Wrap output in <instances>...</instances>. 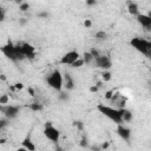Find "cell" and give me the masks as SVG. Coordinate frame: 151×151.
Wrapping results in <instances>:
<instances>
[{
  "instance_id": "obj_15",
  "label": "cell",
  "mask_w": 151,
  "mask_h": 151,
  "mask_svg": "<svg viewBox=\"0 0 151 151\" xmlns=\"http://www.w3.org/2000/svg\"><path fill=\"white\" fill-rule=\"evenodd\" d=\"M22 146L24 147H26L28 151H36V145L33 144V142L31 140V137H29V136H27L24 140H22Z\"/></svg>"
},
{
  "instance_id": "obj_28",
  "label": "cell",
  "mask_w": 151,
  "mask_h": 151,
  "mask_svg": "<svg viewBox=\"0 0 151 151\" xmlns=\"http://www.w3.org/2000/svg\"><path fill=\"white\" fill-rule=\"evenodd\" d=\"M112 97H113V90H109V91H106L105 98L106 99H112Z\"/></svg>"
},
{
  "instance_id": "obj_3",
  "label": "cell",
  "mask_w": 151,
  "mask_h": 151,
  "mask_svg": "<svg viewBox=\"0 0 151 151\" xmlns=\"http://www.w3.org/2000/svg\"><path fill=\"white\" fill-rule=\"evenodd\" d=\"M130 44L136 51L140 52L147 58H151V41L142 39V38H133L130 41Z\"/></svg>"
},
{
  "instance_id": "obj_12",
  "label": "cell",
  "mask_w": 151,
  "mask_h": 151,
  "mask_svg": "<svg viewBox=\"0 0 151 151\" xmlns=\"http://www.w3.org/2000/svg\"><path fill=\"white\" fill-rule=\"evenodd\" d=\"M64 86L67 91H71V90L74 88V80L71 77V74L67 72H65V74H64Z\"/></svg>"
},
{
  "instance_id": "obj_9",
  "label": "cell",
  "mask_w": 151,
  "mask_h": 151,
  "mask_svg": "<svg viewBox=\"0 0 151 151\" xmlns=\"http://www.w3.org/2000/svg\"><path fill=\"white\" fill-rule=\"evenodd\" d=\"M117 135L122 138L123 140H125L126 143L130 142V138H131V130L126 126H124L123 124H119L117 126Z\"/></svg>"
},
{
  "instance_id": "obj_13",
  "label": "cell",
  "mask_w": 151,
  "mask_h": 151,
  "mask_svg": "<svg viewBox=\"0 0 151 151\" xmlns=\"http://www.w3.org/2000/svg\"><path fill=\"white\" fill-rule=\"evenodd\" d=\"M119 112H120V116H122V119H123V122L125 123H129L132 120L133 116H132V112L130 110H126L124 107H120L119 109Z\"/></svg>"
},
{
  "instance_id": "obj_24",
  "label": "cell",
  "mask_w": 151,
  "mask_h": 151,
  "mask_svg": "<svg viewBox=\"0 0 151 151\" xmlns=\"http://www.w3.org/2000/svg\"><path fill=\"white\" fill-rule=\"evenodd\" d=\"M38 17L41 18V19H47V18H50V13L47 11H41V12L38 13Z\"/></svg>"
},
{
  "instance_id": "obj_36",
  "label": "cell",
  "mask_w": 151,
  "mask_h": 151,
  "mask_svg": "<svg viewBox=\"0 0 151 151\" xmlns=\"http://www.w3.org/2000/svg\"><path fill=\"white\" fill-rule=\"evenodd\" d=\"M98 88H99V87H98L97 85H96V86H92L91 88H90V92H97V91H98Z\"/></svg>"
},
{
  "instance_id": "obj_11",
  "label": "cell",
  "mask_w": 151,
  "mask_h": 151,
  "mask_svg": "<svg viewBox=\"0 0 151 151\" xmlns=\"http://www.w3.org/2000/svg\"><path fill=\"white\" fill-rule=\"evenodd\" d=\"M137 18V21L146 29V31H151V19L146 14H139Z\"/></svg>"
},
{
  "instance_id": "obj_7",
  "label": "cell",
  "mask_w": 151,
  "mask_h": 151,
  "mask_svg": "<svg viewBox=\"0 0 151 151\" xmlns=\"http://www.w3.org/2000/svg\"><path fill=\"white\" fill-rule=\"evenodd\" d=\"M1 52H3L8 59H11L12 62H14V63L18 62L17 54H15V45H13L12 41H8L5 46H3V47H1Z\"/></svg>"
},
{
  "instance_id": "obj_1",
  "label": "cell",
  "mask_w": 151,
  "mask_h": 151,
  "mask_svg": "<svg viewBox=\"0 0 151 151\" xmlns=\"http://www.w3.org/2000/svg\"><path fill=\"white\" fill-rule=\"evenodd\" d=\"M97 110L103 116H105L106 118H109L110 120H112L113 123H116L117 125L123 123V119H122V116H120L119 109H114V107H111V106H106L104 104H99L97 106Z\"/></svg>"
},
{
  "instance_id": "obj_32",
  "label": "cell",
  "mask_w": 151,
  "mask_h": 151,
  "mask_svg": "<svg viewBox=\"0 0 151 151\" xmlns=\"http://www.w3.org/2000/svg\"><path fill=\"white\" fill-rule=\"evenodd\" d=\"M14 87H15V90H22L24 88V84L22 83H15Z\"/></svg>"
},
{
  "instance_id": "obj_20",
  "label": "cell",
  "mask_w": 151,
  "mask_h": 151,
  "mask_svg": "<svg viewBox=\"0 0 151 151\" xmlns=\"http://www.w3.org/2000/svg\"><path fill=\"white\" fill-rule=\"evenodd\" d=\"M59 99L62 100V102H67L69 99H70V96H69V93L67 92H60L59 93Z\"/></svg>"
},
{
  "instance_id": "obj_39",
  "label": "cell",
  "mask_w": 151,
  "mask_h": 151,
  "mask_svg": "<svg viewBox=\"0 0 151 151\" xmlns=\"http://www.w3.org/2000/svg\"><path fill=\"white\" fill-rule=\"evenodd\" d=\"M55 151H64L62 147H59V146H57V149H55Z\"/></svg>"
},
{
  "instance_id": "obj_40",
  "label": "cell",
  "mask_w": 151,
  "mask_h": 151,
  "mask_svg": "<svg viewBox=\"0 0 151 151\" xmlns=\"http://www.w3.org/2000/svg\"><path fill=\"white\" fill-rule=\"evenodd\" d=\"M146 15H147V17H149V18H150V19H151V11H149V12H147V14H146Z\"/></svg>"
},
{
  "instance_id": "obj_27",
  "label": "cell",
  "mask_w": 151,
  "mask_h": 151,
  "mask_svg": "<svg viewBox=\"0 0 151 151\" xmlns=\"http://www.w3.org/2000/svg\"><path fill=\"white\" fill-rule=\"evenodd\" d=\"M90 53L92 54V57H93V59H97V58H99L100 57V53L96 50V48H91L90 50Z\"/></svg>"
},
{
  "instance_id": "obj_34",
  "label": "cell",
  "mask_w": 151,
  "mask_h": 151,
  "mask_svg": "<svg viewBox=\"0 0 151 151\" xmlns=\"http://www.w3.org/2000/svg\"><path fill=\"white\" fill-rule=\"evenodd\" d=\"M27 92L29 93V96H32V97H34L36 95H34V90L32 88V87H28V90H27Z\"/></svg>"
},
{
  "instance_id": "obj_18",
  "label": "cell",
  "mask_w": 151,
  "mask_h": 151,
  "mask_svg": "<svg viewBox=\"0 0 151 151\" xmlns=\"http://www.w3.org/2000/svg\"><path fill=\"white\" fill-rule=\"evenodd\" d=\"M84 62H85V64H90V63H91V62H93V57H92V54L91 53H90V52H85L84 53Z\"/></svg>"
},
{
  "instance_id": "obj_30",
  "label": "cell",
  "mask_w": 151,
  "mask_h": 151,
  "mask_svg": "<svg viewBox=\"0 0 151 151\" xmlns=\"http://www.w3.org/2000/svg\"><path fill=\"white\" fill-rule=\"evenodd\" d=\"M84 26L86 27V28H90L92 26V21L90 20V19H85V21H84Z\"/></svg>"
},
{
  "instance_id": "obj_10",
  "label": "cell",
  "mask_w": 151,
  "mask_h": 151,
  "mask_svg": "<svg viewBox=\"0 0 151 151\" xmlns=\"http://www.w3.org/2000/svg\"><path fill=\"white\" fill-rule=\"evenodd\" d=\"M21 50H22L24 55L27 57V58H29V59H33L36 57V48L31 44H28V43L21 44Z\"/></svg>"
},
{
  "instance_id": "obj_37",
  "label": "cell",
  "mask_w": 151,
  "mask_h": 151,
  "mask_svg": "<svg viewBox=\"0 0 151 151\" xmlns=\"http://www.w3.org/2000/svg\"><path fill=\"white\" fill-rule=\"evenodd\" d=\"M5 125H7V123H6V119H1V128H4Z\"/></svg>"
},
{
  "instance_id": "obj_41",
  "label": "cell",
  "mask_w": 151,
  "mask_h": 151,
  "mask_svg": "<svg viewBox=\"0 0 151 151\" xmlns=\"http://www.w3.org/2000/svg\"><path fill=\"white\" fill-rule=\"evenodd\" d=\"M150 88H151V81H150Z\"/></svg>"
},
{
  "instance_id": "obj_25",
  "label": "cell",
  "mask_w": 151,
  "mask_h": 151,
  "mask_svg": "<svg viewBox=\"0 0 151 151\" xmlns=\"http://www.w3.org/2000/svg\"><path fill=\"white\" fill-rule=\"evenodd\" d=\"M73 125L77 126L78 130H80V131H83V129H84V124H83V122H80V120H74V122H73Z\"/></svg>"
},
{
  "instance_id": "obj_35",
  "label": "cell",
  "mask_w": 151,
  "mask_h": 151,
  "mask_svg": "<svg viewBox=\"0 0 151 151\" xmlns=\"http://www.w3.org/2000/svg\"><path fill=\"white\" fill-rule=\"evenodd\" d=\"M27 22V19L26 18H20L19 19V25H25Z\"/></svg>"
},
{
  "instance_id": "obj_23",
  "label": "cell",
  "mask_w": 151,
  "mask_h": 151,
  "mask_svg": "<svg viewBox=\"0 0 151 151\" xmlns=\"http://www.w3.org/2000/svg\"><path fill=\"white\" fill-rule=\"evenodd\" d=\"M8 100H10V98H8V96H7V95H3L1 97H0V104H1V105L7 104V103H8Z\"/></svg>"
},
{
  "instance_id": "obj_31",
  "label": "cell",
  "mask_w": 151,
  "mask_h": 151,
  "mask_svg": "<svg viewBox=\"0 0 151 151\" xmlns=\"http://www.w3.org/2000/svg\"><path fill=\"white\" fill-rule=\"evenodd\" d=\"M86 5L87 6H96L97 1H96V0H86Z\"/></svg>"
},
{
  "instance_id": "obj_4",
  "label": "cell",
  "mask_w": 151,
  "mask_h": 151,
  "mask_svg": "<svg viewBox=\"0 0 151 151\" xmlns=\"http://www.w3.org/2000/svg\"><path fill=\"white\" fill-rule=\"evenodd\" d=\"M0 111L4 113L7 119H13L19 114L20 107L15 105H0Z\"/></svg>"
},
{
  "instance_id": "obj_33",
  "label": "cell",
  "mask_w": 151,
  "mask_h": 151,
  "mask_svg": "<svg viewBox=\"0 0 151 151\" xmlns=\"http://www.w3.org/2000/svg\"><path fill=\"white\" fill-rule=\"evenodd\" d=\"M109 145H110V143H109V142H104V143L100 145V147H102V150H106V149L109 147Z\"/></svg>"
},
{
  "instance_id": "obj_17",
  "label": "cell",
  "mask_w": 151,
  "mask_h": 151,
  "mask_svg": "<svg viewBox=\"0 0 151 151\" xmlns=\"http://www.w3.org/2000/svg\"><path fill=\"white\" fill-rule=\"evenodd\" d=\"M95 37H96V39H97L98 41H105V40L107 39V33L104 32V31H98Z\"/></svg>"
},
{
  "instance_id": "obj_6",
  "label": "cell",
  "mask_w": 151,
  "mask_h": 151,
  "mask_svg": "<svg viewBox=\"0 0 151 151\" xmlns=\"http://www.w3.org/2000/svg\"><path fill=\"white\" fill-rule=\"evenodd\" d=\"M44 135H45V137H46L47 139H50L51 142H53V143H55V144L59 142L60 131H59L57 128H54L53 125H52V126H45V129H44Z\"/></svg>"
},
{
  "instance_id": "obj_16",
  "label": "cell",
  "mask_w": 151,
  "mask_h": 151,
  "mask_svg": "<svg viewBox=\"0 0 151 151\" xmlns=\"http://www.w3.org/2000/svg\"><path fill=\"white\" fill-rule=\"evenodd\" d=\"M28 107H29V109H31L32 111H34V112L41 111V110L44 109L43 104H40V103H38V102H36V103H32V104H29V105H28Z\"/></svg>"
},
{
  "instance_id": "obj_29",
  "label": "cell",
  "mask_w": 151,
  "mask_h": 151,
  "mask_svg": "<svg viewBox=\"0 0 151 151\" xmlns=\"http://www.w3.org/2000/svg\"><path fill=\"white\" fill-rule=\"evenodd\" d=\"M5 20V10L0 6V21H4Z\"/></svg>"
},
{
  "instance_id": "obj_38",
  "label": "cell",
  "mask_w": 151,
  "mask_h": 151,
  "mask_svg": "<svg viewBox=\"0 0 151 151\" xmlns=\"http://www.w3.org/2000/svg\"><path fill=\"white\" fill-rule=\"evenodd\" d=\"M17 151H28L26 147H24V146H21V147H19V149H17Z\"/></svg>"
},
{
  "instance_id": "obj_8",
  "label": "cell",
  "mask_w": 151,
  "mask_h": 151,
  "mask_svg": "<svg viewBox=\"0 0 151 151\" xmlns=\"http://www.w3.org/2000/svg\"><path fill=\"white\" fill-rule=\"evenodd\" d=\"M79 59V53L77 51H70L67 53H65L62 59H60V64L63 65H72L73 63H76Z\"/></svg>"
},
{
  "instance_id": "obj_5",
  "label": "cell",
  "mask_w": 151,
  "mask_h": 151,
  "mask_svg": "<svg viewBox=\"0 0 151 151\" xmlns=\"http://www.w3.org/2000/svg\"><path fill=\"white\" fill-rule=\"evenodd\" d=\"M93 62H95V67L102 69L104 71H107V70H110L112 67V62H111V59L107 55H100L99 58L95 59Z\"/></svg>"
},
{
  "instance_id": "obj_14",
  "label": "cell",
  "mask_w": 151,
  "mask_h": 151,
  "mask_svg": "<svg viewBox=\"0 0 151 151\" xmlns=\"http://www.w3.org/2000/svg\"><path fill=\"white\" fill-rule=\"evenodd\" d=\"M126 6H128V11L131 15H135V17H138L140 13H139V8H138V5L137 3H133V1H128L126 3Z\"/></svg>"
},
{
  "instance_id": "obj_26",
  "label": "cell",
  "mask_w": 151,
  "mask_h": 151,
  "mask_svg": "<svg viewBox=\"0 0 151 151\" xmlns=\"http://www.w3.org/2000/svg\"><path fill=\"white\" fill-rule=\"evenodd\" d=\"M79 145H80L81 147H88V142H87V138H86L85 136L81 138V140H80Z\"/></svg>"
},
{
  "instance_id": "obj_22",
  "label": "cell",
  "mask_w": 151,
  "mask_h": 151,
  "mask_svg": "<svg viewBox=\"0 0 151 151\" xmlns=\"http://www.w3.org/2000/svg\"><path fill=\"white\" fill-rule=\"evenodd\" d=\"M19 10L21 12H27L29 10V4L28 3H22L21 5H19Z\"/></svg>"
},
{
  "instance_id": "obj_42",
  "label": "cell",
  "mask_w": 151,
  "mask_h": 151,
  "mask_svg": "<svg viewBox=\"0 0 151 151\" xmlns=\"http://www.w3.org/2000/svg\"><path fill=\"white\" fill-rule=\"evenodd\" d=\"M150 72H151V70H150Z\"/></svg>"
},
{
  "instance_id": "obj_19",
  "label": "cell",
  "mask_w": 151,
  "mask_h": 151,
  "mask_svg": "<svg viewBox=\"0 0 151 151\" xmlns=\"http://www.w3.org/2000/svg\"><path fill=\"white\" fill-rule=\"evenodd\" d=\"M85 64V62H84V59H81V58H79L76 63H73L72 65H71V67H73V69H79V67H81L83 65Z\"/></svg>"
},
{
  "instance_id": "obj_21",
  "label": "cell",
  "mask_w": 151,
  "mask_h": 151,
  "mask_svg": "<svg viewBox=\"0 0 151 151\" xmlns=\"http://www.w3.org/2000/svg\"><path fill=\"white\" fill-rule=\"evenodd\" d=\"M102 77H103V80L104 81H110L111 80V72L110 71H104L103 74H102Z\"/></svg>"
},
{
  "instance_id": "obj_2",
  "label": "cell",
  "mask_w": 151,
  "mask_h": 151,
  "mask_svg": "<svg viewBox=\"0 0 151 151\" xmlns=\"http://www.w3.org/2000/svg\"><path fill=\"white\" fill-rule=\"evenodd\" d=\"M46 81L50 85V87H52L58 92H62L64 86V77L59 70H54L52 73H50L46 78Z\"/></svg>"
}]
</instances>
